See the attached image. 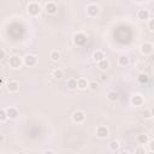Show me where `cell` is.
Listing matches in <instances>:
<instances>
[{
  "mask_svg": "<svg viewBox=\"0 0 154 154\" xmlns=\"http://www.w3.org/2000/svg\"><path fill=\"white\" fill-rule=\"evenodd\" d=\"M22 64H23V59H22L21 57H18V55H12V57H10L9 65H10V68H12L13 70L19 69V68L22 66Z\"/></svg>",
  "mask_w": 154,
  "mask_h": 154,
  "instance_id": "3957f363",
  "label": "cell"
},
{
  "mask_svg": "<svg viewBox=\"0 0 154 154\" xmlns=\"http://www.w3.org/2000/svg\"><path fill=\"white\" fill-rule=\"evenodd\" d=\"M137 81H139V83L144 84V83H147V82L149 81V76H148L147 74H144V72H141V74H139V76H137Z\"/></svg>",
  "mask_w": 154,
  "mask_h": 154,
  "instance_id": "7402d4cb",
  "label": "cell"
},
{
  "mask_svg": "<svg viewBox=\"0 0 154 154\" xmlns=\"http://www.w3.org/2000/svg\"><path fill=\"white\" fill-rule=\"evenodd\" d=\"M119 148H120V143H119V141H117V140H113V141H111V142L108 143V149L112 150V152H116V150H118Z\"/></svg>",
  "mask_w": 154,
  "mask_h": 154,
  "instance_id": "44dd1931",
  "label": "cell"
},
{
  "mask_svg": "<svg viewBox=\"0 0 154 154\" xmlns=\"http://www.w3.org/2000/svg\"><path fill=\"white\" fill-rule=\"evenodd\" d=\"M7 120V114H6V110L0 108V123H4Z\"/></svg>",
  "mask_w": 154,
  "mask_h": 154,
  "instance_id": "d4e9b609",
  "label": "cell"
},
{
  "mask_svg": "<svg viewBox=\"0 0 154 154\" xmlns=\"http://www.w3.org/2000/svg\"><path fill=\"white\" fill-rule=\"evenodd\" d=\"M88 83L89 82L85 78H78L77 80V88L81 89V90H84V89L88 88Z\"/></svg>",
  "mask_w": 154,
  "mask_h": 154,
  "instance_id": "ac0fdd59",
  "label": "cell"
},
{
  "mask_svg": "<svg viewBox=\"0 0 154 154\" xmlns=\"http://www.w3.org/2000/svg\"><path fill=\"white\" fill-rule=\"evenodd\" d=\"M140 52L143 54V55H148V54H152L153 52V45L150 42H144L141 45L140 47Z\"/></svg>",
  "mask_w": 154,
  "mask_h": 154,
  "instance_id": "9c48e42d",
  "label": "cell"
},
{
  "mask_svg": "<svg viewBox=\"0 0 154 154\" xmlns=\"http://www.w3.org/2000/svg\"><path fill=\"white\" fill-rule=\"evenodd\" d=\"M27 11H28V13H29L30 16L36 17V16H39V15H40V12H41V6H40V4H39V3H36V1H32V3H29V4H28V6H27Z\"/></svg>",
  "mask_w": 154,
  "mask_h": 154,
  "instance_id": "6da1fadb",
  "label": "cell"
},
{
  "mask_svg": "<svg viewBox=\"0 0 154 154\" xmlns=\"http://www.w3.org/2000/svg\"><path fill=\"white\" fill-rule=\"evenodd\" d=\"M148 141H149V137L147 136V135H144V134H141V135H139L137 137H136V142L139 143V144H147L148 143Z\"/></svg>",
  "mask_w": 154,
  "mask_h": 154,
  "instance_id": "d6986e66",
  "label": "cell"
},
{
  "mask_svg": "<svg viewBox=\"0 0 154 154\" xmlns=\"http://www.w3.org/2000/svg\"><path fill=\"white\" fill-rule=\"evenodd\" d=\"M88 88H89L90 90H97V89L99 88V83L95 82V81H91V82L88 83Z\"/></svg>",
  "mask_w": 154,
  "mask_h": 154,
  "instance_id": "4316f807",
  "label": "cell"
},
{
  "mask_svg": "<svg viewBox=\"0 0 154 154\" xmlns=\"http://www.w3.org/2000/svg\"><path fill=\"white\" fill-rule=\"evenodd\" d=\"M118 154H130V153H129V150H127V149H123V150H120Z\"/></svg>",
  "mask_w": 154,
  "mask_h": 154,
  "instance_id": "4dcf8cb0",
  "label": "cell"
},
{
  "mask_svg": "<svg viewBox=\"0 0 154 154\" xmlns=\"http://www.w3.org/2000/svg\"><path fill=\"white\" fill-rule=\"evenodd\" d=\"M148 29L149 32H154V19H148Z\"/></svg>",
  "mask_w": 154,
  "mask_h": 154,
  "instance_id": "f1b7e54d",
  "label": "cell"
},
{
  "mask_svg": "<svg viewBox=\"0 0 154 154\" xmlns=\"http://www.w3.org/2000/svg\"><path fill=\"white\" fill-rule=\"evenodd\" d=\"M45 11L48 15H54L58 11V5L54 1H48V3L45 4Z\"/></svg>",
  "mask_w": 154,
  "mask_h": 154,
  "instance_id": "ba28073f",
  "label": "cell"
},
{
  "mask_svg": "<svg viewBox=\"0 0 154 154\" xmlns=\"http://www.w3.org/2000/svg\"><path fill=\"white\" fill-rule=\"evenodd\" d=\"M150 17V12L148 9H140L137 11V18L141 21H148Z\"/></svg>",
  "mask_w": 154,
  "mask_h": 154,
  "instance_id": "7c38bea8",
  "label": "cell"
},
{
  "mask_svg": "<svg viewBox=\"0 0 154 154\" xmlns=\"http://www.w3.org/2000/svg\"><path fill=\"white\" fill-rule=\"evenodd\" d=\"M98 68H99L101 71H106V70H108V68H110V61H108L107 59L101 60L100 63H98Z\"/></svg>",
  "mask_w": 154,
  "mask_h": 154,
  "instance_id": "ffe728a7",
  "label": "cell"
},
{
  "mask_svg": "<svg viewBox=\"0 0 154 154\" xmlns=\"http://www.w3.org/2000/svg\"><path fill=\"white\" fill-rule=\"evenodd\" d=\"M6 89H7V91H10V93H17V91L19 90V83L17 81H10L6 85Z\"/></svg>",
  "mask_w": 154,
  "mask_h": 154,
  "instance_id": "4fadbf2b",
  "label": "cell"
},
{
  "mask_svg": "<svg viewBox=\"0 0 154 154\" xmlns=\"http://www.w3.org/2000/svg\"><path fill=\"white\" fill-rule=\"evenodd\" d=\"M52 77L54 78V80H61L64 77V71L61 70V69H59V68H57V69H54L53 71H52Z\"/></svg>",
  "mask_w": 154,
  "mask_h": 154,
  "instance_id": "2e32d148",
  "label": "cell"
},
{
  "mask_svg": "<svg viewBox=\"0 0 154 154\" xmlns=\"http://www.w3.org/2000/svg\"><path fill=\"white\" fill-rule=\"evenodd\" d=\"M66 85L70 90H75L77 89V80L76 78H69L68 82H66Z\"/></svg>",
  "mask_w": 154,
  "mask_h": 154,
  "instance_id": "603a6c76",
  "label": "cell"
},
{
  "mask_svg": "<svg viewBox=\"0 0 154 154\" xmlns=\"http://www.w3.org/2000/svg\"><path fill=\"white\" fill-rule=\"evenodd\" d=\"M49 58L53 60V61H58L60 59V53L58 51H52L51 54H49Z\"/></svg>",
  "mask_w": 154,
  "mask_h": 154,
  "instance_id": "cb8c5ba5",
  "label": "cell"
},
{
  "mask_svg": "<svg viewBox=\"0 0 154 154\" xmlns=\"http://www.w3.org/2000/svg\"><path fill=\"white\" fill-rule=\"evenodd\" d=\"M5 57H6V52L3 48H0V60H3Z\"/></svg>",
  "mask_w": 154,
  "mask_h": 154,
  "instance_id": "f546056e",
  "label": "cell"
},
{
  "mask_svg": "<svg viewBox=\"0 0 154 154\" xmlns=\"http://www.w3.org/2000/svg\"><path fill=\"white\" fill-rule=\"evenodd\" d=\"M148 154H154V152H153V150H149V153H148Z\"/></svg>",
  "mask_w": 154,
  "mask_h": 154,
  "instance_id": "e575fe53",
  "label": "cell"
},
{
  "mask_svg": "<svg viewBox=\"0 0 154 154\" xmlns=\"http://www.w3.org/2000/svg\"><path fill=\"white\" fill-rule=\"evenodd\" d=\"M42 154H55V153H54L53 150H45Z\"/></svg>",
  "mask_w": 154,
  "mask_h": 154,
  "instance_id": "1f68e13d",
  "label": "cell"
},
{
  "mask_svg": "<svg viewBox=\"0 0 154 154\" xmlns=\"http://www.w3.org/2000/svg\"><path fill=\"white\" fill-rule=\"evenodd\" d=\"M4 83H5V80H4L3 77H0V87H1Z\"/></svg>",
  "mask_w": 154,
  "mask_h": 154,
  "instance_id": "836d02e7",
  "label": "cell"
},
{
  "mask_svg": "<svg viewBox=\"0 0 154 154\" xmlns=\"http://www.w3.org/2000/svg\"><path fill=\"white\" fill-rule=\"evenodd\" d=\"M95 133H97V136H98L99 139H106V137L110 136V130H108V128H107V127H104V125L98 127Z\"/></svg>",
  "mask_w": 154,
  "mask_h": 154,
  "instance_id": "8992f818",
  "label": "cell"
},
{
  "mask_svg": "<svg viewBox=\"0 0 154 154\" xmlns=\"http://www.w3.org/2000/svg\"><path fill=\"white\" fill-rule=\"evenodd\" d=\"M17 154H27V153H24V152H19V153H17Z\"/></svg>",
  "mask_w": 154,
  "mask_h": 154,
  "instance_id": "d590c367",
  "label": "cell"
},
{
  "mask_svg": "<svg viewBox=\"0 0 154 154\" xmlns=\"http://www.w3.org/2000/svg\"><path fill=\"white\" fill-rule=\"evenodd\" d=\"M74 42L77 45V46H83L85 42H87V36L85 34L83 33H76L74 35Z\"/></svg>",
  "mask_w": 154,
  "mask_h": 154,
  "instance_id": "52a82bcc",
  "label": "cell"
},
{
  "mask_svg": "<svg viewBox=\"0 0 154 154\" xmlns=\"http://www.w3.org/2000/svg\"><path fill=\"white\" fill-rule=\"evenodd\" d=\"M38 63V57L35 54H27L24 58H23V64L25 66H29V68H32V66H35Z\"/></svg>",
  "mask_w": 154,
  "mask_h": 154,
  "instance_id": "277c9868",
  "label": "cell"
},
{
  "mask_svg": "<svg viewBox=\"0 0 154 154\" xmlns=\"http://www.w3.org/2000/svg\"><path fill=\"white\" fill-rule=\"evenodd\" d=\"M106 98H107L108 101L114 102V101L118 100V93H117V91H114V90H108L107 94H106Z\"/></svg>",
  "mask_w": 154,
  "mask_h": 154,
  "instance_id": "e0dca14e",
  "label": "cell"
},
{
  "mask_svg": "<svg viewBox=\"0 0 154 154\" xmlns=\"http://www.w3.org/2000/svg\"><path fill=\"white\" fill-rule=\"evenodd\" d=\"M146 147L144 146H139L135 148V154H146Z\"/></svg>",
  "mask_w": 154,
  "mask_h": 154,
  "instance_id": "83f0119b",
  "label": "cell"
},
{
  "mask_svg": "<svg viewBox=\"0 0 154 154\" xmlns=\"http://www.w3.org/2000/svg\"><path fill=\"white\" fill-rule=\"evenodd\" d=\"M93 60L95 61V63H100L101 60H104L105 59V54H104V52L102 51H95L94 53H93Z\"/></svg>",
  "mask_w": 154,
  "mask_h": 154,
  "instance_id": "9a60e30c",
  "label": "cell"
},
{
  "mask_svg": "<svg viewBox=\"0 0 154 154\" xmlns=\"http://www.w3.org/2000/svg\"><path fill=\"white\" fill-rule=\"evenodd\" d=\"M142 117H143L144 119H150V118L153 117V112H152V110H144V111L142 112Z\"/></svg>",
  "mask_w": 154,
  "mask_h": 154,
  "instance_id": "484cf974",
  "label": "cell"
},
{
  "mask_svg": "<svg viewBox=\"0 0 154 154\" xmlns=\"http://www.w3.org/2000/svg\"><path fill=\"white\" fill-rule=\"evenodd\" d=\"M6 114H7V119H11V120H15V119H17L18 118V116H19V112H18V110L16 108V107H7L6 108Z\"/></svg>",
  "mask_w": 154,
  "mask_h": 154,
  "instance_id": "30bf717a",
  "label": "cell"
},
{
  "mask_svg": "<svg viewBox=\"0 0 154 154\" xmlns=\"http://www.w3.org/2000/svg\"><path fill=\"white\" fill-rule=\"evenodd\" d=\"M130 64V58L128 55H120L118 58V65L123 66V68H127Z\"/></svg>",
  "mask_w": 154,
  "mask_h": 154,
  "instance_id": "5bb4252c",
  "label": "cell"
},
{
  "mask_svg": "<svg viewBox=\"0 0 154 154\" xmlns=\"http://www.w3.org/2000/svg\"><path fill=\"white\" fill-rule=\"evenodd\" d=\"M130 101H131V105L135 106V107H140V106H142L143 102H144L142 95H140V94H134V95L131 97V100H130Z\"/></svg>",
  "mask_w": 154,
  "mask_h": 154,
  "instance_id": "8fae6325",
  "label": "cell"
},
{
  "mask_svg": "<svg viewBox=\"0 0 154 154\" xmlns=\"http://www.w3.org/2000/svg\"><path fill=\"white\" fill-rule=\"evenodd\" d=\"M72 120L77 124H82V123L85 120V113L81 110H77L72 113Z\"/></svg>",
  "mask_w": 154,
  "mask_h": 154,
  "instance_id": "5b68a950",
  "label": "cell"
},
{
  "mask_svg": "<svg viewBox=\"0 0 154 154\" xmlns=\"http://www.w3.org/2000/svg\"><path fill=\"white\" fill-rule=\"evenodd\" d=\"M85 10H87V15H88L89 17H97V16L100 13V7H99V5H97V4H94V3L88 4L87 7H85Z\"/></svg>",
  "mask_w": 154,
  "mask_h": 154,
  "instance_id": "7a4b0ae2",
  "label": "cell"
},
{
  "mask_svg": "<svg viewBox=\"0 0 154 154\" xmlns=\"http://www.w3.org/2000/svg\"><path fill=\"white\" fill-rule=\"evenodd\" d=\"M0 154H4V153H0Z\"/></svg>",
  "mask_w": 154,
  "mask_h": 154,
  "instance_id": "8d00e7d4",
  "label": "cell"
},
{
  "mask_svg": "<svg viewBox=\"0 0 154 154\" xmlns=\"http://www.w3.org/2000/svg\"><path fill=\"white\" fill-rule=\"evenodd\" d=\"M148 143H149V148H150V150H153V144H154V142H153V141H148Z\"/></svg>",
  "mask_w": 154,
  "mask_h": 154,
  "instance_id": "d6a6232c",
  "label": "cell"
}]
</instances>
